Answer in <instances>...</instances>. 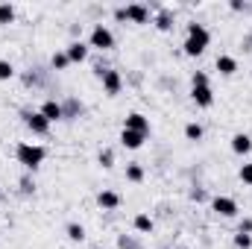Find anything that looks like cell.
<instances>
[{"label":"cell","mask_w":252,"mask_h":249,"mask_svg":"<svg viewBox=\"0 0 252 249\" xmlns=\"http://www.w3.org/2000/svg\"><path fill=\"white\" fill-rule=\"evenodd\" d=\"M91 249H103V247H91Z\"/></svg>","instance_id":"cell-37"},{"label":"cell","mask_w":252,"mask_h":249,"mask_svg":"<svg viewBox=\"0 0 252 249\" xmlns=\"http://www.w3.org/2000/svg\"><path fill=\"white\" fill-rule=\"evenodd\" d=\"M15 6L12 3H0V27H9V24H15Z\"/></svg>","instance_id":"cell-22"},{"label":"cell","mask_w":252,"mask_h":249,"mask_svg":"<svg viewBox=\"0 0 252 249\" xmlns=\"http://www.w3.org/2000/svg\"><path fill=\"white\" fill-rule=\"evenodd\" d=\"M67 56H64V50H56V53H53V56H50V67H53V70H67Z\"/></svg>","instance_id":"cell-25"},{"label":"cell","mask_w":252,"mask_h":249,"mask_svg":"<svg viewBox=\"0 0 252 249\" xmlns=\"http://www.w3.org/2000/svg\"><path fill=\"white\" fill-rule=\"evenodd\" d=\"M238 232H244V235H252V217H244V220H241Z\"/></svg>","instance_id":"cell-33"},{"label":"cell","mask_w":252,"mask_h":249,"mask_svg":"<svg viewBox=\"0 0 252 249\" xmlns=\"http://www.w3.org/2000/svg\"><path fill=\"white\" fill-rule=\"evenodd\" d=\"M144 141H147V135H141V132H132V129H124L121 132V147L124 150H141Z\"/></svg>","instance_id":"cell-16"},{"label":"cell","mask_w":252,"mask_h":249,"mask_svg":"<svg viewBox=\"0 0 252 249\" xmlns=\"http://www.w3.org/2000/svg\"><path fill=\"white\" fill-rule=\"evenodd\" d=\"M100 82H103V91H106L109 97H118V94L124 91V76H121V70H115V67H109Z\"/></svg>","instance_id":"cell-8"},{"label":"cell","mask_w":252,"mask_h":249,"mask_svg":"<svg viewBox=\"0 0 252 249\" xmlns=\"http://www.w3.org/2000/svg\"><path fill=\"white\" fill-rule=\"evenodd\" d=\"M214 67H217V73H220V76H232V73H238V59L223 53V56H217Z\"/></svg>","instance_id":"cell-18"},{"label":"cell","mask_w":252,"mask_h":249,"mask_svg":"<svg viewBox=\"0 0 252 249\" xmlns=\"http://www.w3.org/2000/svg\"><path fill=\"white\" fill-rule=\"evenodd\" d=\"M190 100H193L199 109H211V106H214V91H211V85H193V88H190Z\"/></svg>","instance_id":"cell-10"},{"label":"cell","mask_w":252,"mask_h":249,"mask_svg":"<svg viewBox=\"0 0 252 249\" xmlns=\"http://www.w3.org/2000/svg\"><path fill=\"white\" fill-rule=\"evenodd\" d=\"M241 47H244V53H250V50H252V35H247V38L241 41Z\"/></svg>","instance_id":"cell-36"},{"label":"cell","mask_w":252,"mask_h":249,"mask_svg":"<svg viewBox=\"0 0 252 249\" xmlns=\"http://www.w3.org/2000/svg\"><path fill=\"white\" fill-rule=\"evenodd\" d=\"M190 199L202 202V199H205V190H202V187H193V190H190Z\"/></svg>","instance_id":"cell-35"},{"label":"cell","mask_w":252,"mask_h":249,"mask_svg":"<svg viewBox=\"0 0 252 249\" xmlns=\"http://www.w3.org/2000/svg\"><path fill=\"white\" fill-rule=\"evenodd\" d=\"M21 82H24L27 88H35V85H38V73H32V70H24V73H21Z\"/></svg>","instance_id":"cell-30"},{"label":"cell","mask_w":252,"mask_h":249,"mask_svg":"<svg viewBox=\"0 0 252 249\" xmlns=\"http://www.w3.org/2000/svg\"><path fill=\"white\" fill-rule=\"evenodd\" d=\"M64 235H67L73 244H82V241H85V226H82V223H67V226H64Z\"/></svg>","instance_id":"cell-20"},{"label":"cell","mask_w":252,"mask_h":249,"mask_svg":"<svg viewBox=\"0 0 252 249\" xmlns=\"http://www.w3.org/2000/svg\"><path fill=\"white\" fill-rule=\"evenodd\" d=\"M12 76H15V64L9 59H0V82H9Z\"/></svg>","instance_id":"cell-26"},{"label":"cell","mask_w":252,"mask_h":249,"mask_svg":"<svg viewBox=\"0 0 252 249\" xmlns=\"http://www.w3.org/2000/svg\"><path fill=\"white\" fill-rule=\"evenodd\" d=\"M88 47H94V50H100V53L115 50V32H112L106 24H94L91 32H88Z\"/></svg>","instance_id":"cell-3"},{"label":"cell","mask_w":252,"mask_h":249,"mask_svg":"<svg viewBox=\"0 0 252 249\" xmlns=\"http://www.w3.org/2000/svg\"><path fill=\"white\" fill-rule=\"evenodd\" d=\"M188 38H185V44H182V53L185 56H202L205 53V47L211 44V32H208V27L205 24H196V21H190L188 27Z\"/></svg>","instance_id":"cell-2"},{"label":"cell","mask_w":252,"mask_h":249,"mask_svg":"<svg viewBox=\"0 0 252 249\" xmlns=\"http://www.w3.org/2000/svg\"><path fill=\"white\" fill-rule=\"evenodd\" d=\"M121 202H124V199H121V193H118V190H112V187H103V190L97 193V205H100L103 211H118V208H121Z\"/></svg>","instance_id":"cell-11"},{"label":"cell","mask_w":252,"mask_h":249,"mask_svg":"<svg viewBox=\"0 0 252 249\" xmlns=\"http://www.w3.org/2000/svg\"><path fill=\"white\" fill-rule=\"evenodd\" d=\"M250 35H252V32H250Z\"/></svg>","instance_id":"cell-39"},{"label":"cell","mask_w":252,"mask_h":249,"mask_svg":"<svg viewBox=\"0 0 252 249\" xmlns=\"http://www.w3.org/2000/svg\"><path fill=\"white\" fill-rule=\"evenodd\" d=\"M21 193H35V179H32V173H24V176H21Z\"/></svg>","instance_id":"cell-28"},{"label":"cell","mask_w":252,"mask_h":249,"mask_svg":"<svg viewBox=\"0 0 252 249\" xmlns=\"http://www.w3.org/2000/svg\"><path fill=\"white\" fill-rule=\"evenodd\" d=\"M235 247H238V249H252V235L238 232V235H235Z\"/></svg>","instance_id":"cell-29"},{"label":"cell","mask_w":252,"mask_h":249,"mask_svg":"<svg viewBox=\"0 0 252 249\" xmlns=\"http://www.w3.org/2000/svg\"><path fill=\"white\" fill-rule=\"evenodd\" d=\"M124 9L129 24H153V9L147 3H126Z\"/></svg>","instance_id":"cell-6"},{"label":"cell","mask_w":252,"mask_h":249,"mask_svg":"<svg viewBox=\"0 0 252 249\" xmlns=\"http://www.w3.org/2000/svg\"><path fill=\"white\" fill-rule=\"evenodd\" d=\"M132 229H135L138 235H153L156 220H153L150 214H135V217H132Z\"/></svg>","instance_id":"cell-17"},{"label":"cell","mask_w":252,"mask_h":249,"mask_svg":"<svg viewBox=\"0 0 252 249\" xmlns=\"http://www.w3.org/2000/svg\"><path fill=\"white\" fill-rule=\"evenodd\" d=\"M38 112H41V115H44V118H47L50 124H59V121H64V115H62V103H59V100H53V97H50V100H44Z\"/></svg>","instance_id":"cell-13"},{"label":"cell","mask_w":252,"mask_h":249,"mask_svg":"<svg viewBox=\"0 0 252 249\" xmlns=\"http://www.w3.org/2000/svg\"><path fill=\"white\" fill-rule=\"evenodd\" d=\"M144 176H147L144 164H138V161H129V164H126V182H132V185H141V182H144Z\"/></svg>","instance_id":"cell-19"},{"label":"cell","mask_w":252,"mask_h":249,"mask_svg":"<svg viewBox=\"0 0 252 249\" xmlns=\"http://www.w3.org/2000/svg\"><path fill=\"white\" fill-rule=\"evenodd\" d=\"M59 103H62V115H64V121H73V118H79V115L85 112L82 100H76V97H64V100H59Z\"/></svg>","instance_id":"cell-15"},{"label":"cell","mask_w":252,"mask_h":249,"mask_svg":"<svg viewBox=\"0 0 252 249\" xmlns=\"http://www.w3.org/2000/svg\"><path fill=\"white\" fill-rule=\"evenodd\" d=\"M124 129H132V132H141V135H150V118L147 115H141V112H132V115H126L124 121Z\"/></svg>","instance_id":"cell-12"},{"label":"cell","mask_w":252,"mask_h":249,"mask_svg":"<svg viewBox=\"0 0 252 249\" xmlns=\"http://www.w3.org/2000/svg\"><path fill=\"white\" fill-rule=\"evenodd\" d=\"M202 135H205L202 124H196V121L185 124V138H188V141H202Z\"/></svg>","instance_id":"cell-23"},{"label":"cell","mask_w":252,"mask_h":249,"mask_svg":"<svg viewBox=\"0 0 252 249\" xmlns=\"http://www.w3.org/2000/svg\"><path fill=\"white\" fill-rule=\"evenodd\" d=\"M97 161H100L103 170H112V167H115V150H112V147H103V150L97 153Z\"/></svg>","instance_id":"cell-21"},{"label":"cell","mask_w":252,"mask_h":249,"mask_svg":"<svg viewBox=\"0 0 252 249\" xmlns=\"http://www.w3.org/2000/svg\"><path fill=\"white\" fill-rule=\"evenodd\" d=\"M21 118H24V126H27L32 135H50V126L53 124H50L41 112H30V109H27V112H21Z\"/></svg>","instance_id":"cell-4"},{"label":"cell","mask_w":252,"mask_h":249,"mask_svg":"<svg viewBox=\"0 0 252 249\" xmlns=\"http://www.w3.org/2000/svg\"><path fill=\"white\" fill-rule=\"evenodd\" d=\"M88 53H91V47H88V41H82V38H73V41L64 47V56H67L70 64L88 62Z\"/></svg>","instance_id":"cell-7"},{"label":"cell","mask_w":252,"mask_h":249,"mask_svg":"<svg viewBox=\"0 0 252 249\" xmlns=\"http://www.w3.org/2000/svg\"><path fill=\"white\" fill-rule=\"evenodd\" d=\"M211 211H217L220 217H238V199H232V196H226V193H217V196H211Z\"/></svg>","instance_id":"cell-5"},{"label":"cell","mask_w":252,"mask_h":249,"mask_svg":"<svg viewBox=\"0 0 252 249\" xmlns=\"http://www.w3.org/2000/svg\"><path fill=\"white\" fill-rule=\"evenodd\" d=\"M173 21H176L173 9H167V6H156L153 24H156V30H158V32H170V30H173Z\"/></svg>","instance_id":"cell-9"},{"label":"cell","mask_w":252,"mask_h":249,"mask_svg":"<svg viewBox=\"0 0 252 249\" xmlns=\"http://www.w3.org/2000/svg\"><path fill=\"white\" fill-rule=\"evenodd\" d=\"M238 179H241L244 185L252 187V161H244V164H241V170H238Z\"/></svg>","instance_id":"cell-27"},{"label":"cell","mask_w":252,"mask_h":249,"mask_svg":"<svg viewBox=\"0 0 252 249\" xmlns=\"http://www.w3.org/2000/svg\"><path fill=\"white\" fill-rule=\"evenodd\" d=\"M0 202H3V193H0Z\"/></svg>","instance_id":"cell-38"},{"label":"cell","mask_w":252,"mask_h":249,"mask_svg":"<svg viewBox=\"0 0 252 249\" xmlns=\"http://www.w3.org/2000/svg\"><path fill=\"white\" fill-rule=\"evenodd\" d=\"M115 21H118V24H126V9H124V6H118V9H115Z\"/></svg>","instance_id":"cell-34"},{"label":"cell","mask_w":252,"mask_h":249,"mask_svg":"<svg viewBox=\"0 0 252 249\" xmlns=\"http://www.w3.org/2000/svg\"><path fill=\"white\" fill-rule=\"evenodd\" d=\"M190 85H211V82H208V73H205V70H193Z\"/></svg>","instance_id":"cell-31"},{"label":"cell","mask_w":252,"mask_h":249,"mask_svg":"<svg viewBox=\"0 0 252 249\" xmlns=\"http://www.w3.org/2000/svg\"><path fill=\"white\" fill-rule=\"evenodd\" d=\"M15 158H18V164L24 167V173H35V170L44 164V158H47V150H44L41 144L21 141V144L15 147Z\"/></svg>","instance_id":"cell-1"},{"label":"cell","mask_w":252,"mask_h":249,"mask_svg":"<svg viewBox=\"0 0 252 249\" xmlns=\"http://www.w3.org/2000/svg\"><path fill=\"white\" fill-rule=\"evenodd\" d=\"M118 249H144L138 235H118Z\"/></svg>","instance_id":"cell-24"},{"label":"cell","mask_w":252,"mask_h":249,"mask_svg":"<svg viewBox=\"0 0 252 249\" xmlns=\"http://www.w3.org/2000/svg\"><path fill=\"white\" fill-rule=\"evenodd\" d=\"M232 153H235V156H250L252 153V135L235 132V135H232Z\"/></svg>","instance_id":"cell-14"},{"label":"cell","mask_w":252,"mask_h":249,"mask_svg":"<svg viewBox=\"0 0 252 249\" xmlns=\"http://www.w3.org/2000/svg\"><path fill=\"white\" fill-rule=\"evenodd\" d=\"M229 9H232V12H250L252 6H250V3H241V0H232V3H229Z\"/></svg>","instance_id":"cell-32"}]
</instances>
